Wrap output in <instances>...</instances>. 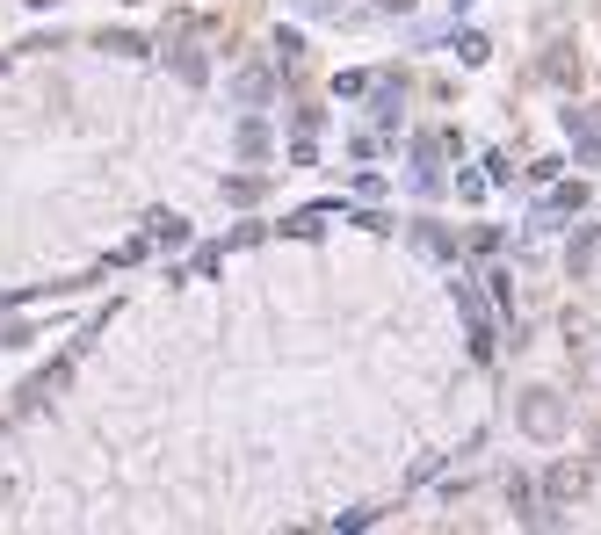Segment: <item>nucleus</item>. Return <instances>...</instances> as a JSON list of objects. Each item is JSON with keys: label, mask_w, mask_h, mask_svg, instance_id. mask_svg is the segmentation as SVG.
<instances>
[{"label": "nucleus", "mask_w": 601, "mask_h": 535, "mask_svg": "<svg viewBox=\"0 0 601 535\" xmlns=\"http://www.w3.org/2000/svg\"><path fill=\"white\" fill-rule=\"evenodd\" d=\"M334 94H348V102H355V94H370V80H363V73H334Z\"/></svg>", "instance_id": "dca6fc26"}, {"label": "nucleus", "mask_w": 601, "mask_h": 535, "mask_svg": "<svg viewBox=\"0 0 601 535\" xmlns=\"http://www.w3.org/2000/svg\"><path fill=\"white\" fill-rule=\"evenodd\" d=\"M370 521H377V507H355V514H341V521H334V528H326V535H363Z\"/></svg>", "instance_id": "ddd939ff"}, {"label": "nucleus", "mask_w": 601, "mask_h": 535, "mask_svg": "<svg viewBox=\"0 0 601 535\" xmlns=\"http://www.w3.org/2000/svg\"><path fill=\"white\" fill-rule=\"evenodd\" d=\"M145 239H167V246H174V239H189V225H182V217H167V210H160L153 225H145Z\"/></svg>", "instance_id": "9b49d317"}, {"label": "nucleus", "mask_w": 601, "mask_h": 535, "mask_svg": "<svg viewBox=\"0 0 601 535\" xmlns=\"http://www.w3.org/2000/svg\"><path fill=\"white\" fill-rule=\"evenodd\" d=\"M102 51H116V58H138V51H145V37H131V29H109V37H102Z\"/></svg>", "instance_id": "f8f14e48"}, {"label": "nucleus", "mask_w": 601, "mask_h": 535, "mask_svg": "<svg viewBox=\"0 0 601 535\" xmlns=\"http://www.w3.org/2000/svg\"><path fill=\"white\" fill-rule=\"evenodd\" d=\"M457 196H471V203L486 196V167H464V174H457Z\"/></svg>", "instance_id": "4468645a"}, {"label": "nucleus", "mask_w": 601, "mask_h": 535, "mask_svg": "<svg viewBox=\"0 0 601 535\" xmlns=\"http://www.w3.org/2000/svg\"><path fill=\"white\" fill-rule=\"evenodd\" d=\"M319 225H326V210H319V203H312V210H290V217H283V232H290V239H312Z\"/></svg>", "instance_id": "0eeeda50"}, {"label": "nucleus", "mask_w": 601, "mask_h": 535, "mask_svg": "<svg viewBox=\"0 0 601 535\" xmlns=\"http://www.w3.org/2000/svg\"><path fill=\"white\" fill-rule=\"evenodd\" d=\"M413 188H420V196H435V188H442V174H435V145H428V138L413 145Z\"/></svg>", "instance_id": "7ed1b4c3"}, {"label": "nucleus", "mask_w": 601, "mask_h": 535, "mask_svg": "<svg viewBox=\"0 0 601 535\" xmlns=\"http://www.w3.org/2000/svg\"><path fill=\"white\" fill-rule=\"evenodd\" d=\"M319 8H334V0H319Z\"/></svg>", "instance_id": "a211bd4d"}, {"label": "nucleus", "mask_w": 601, "mask_h": 535, "mask_svg": "<svg viewBox=\"0 0 601 535\" xmlns=\"http://www.w3.org/2000/svg\"><path fill=\"white\" fill-rule=\"evenodd\" d=\"M413 239H420V254H428V261H449V254H457L449 232H435V225H413Z\"/></svg>", "instance_id": "423d86ee"}, {"label": "nucleus", "mask_w": 601, "mask_h": 535, "mask_svg": "<svg viewBox=\"0 0 601 535\" xmlns=\"http://www.w3.org/2000/svg\"><path fill=\"white\" fill-rule=\"evenodd\" d=\"M377 8H384V15H406V8H413V0H377Z\"/></svg>", "instance_id": "f3484780"}, {"label": "nucleus", "mask_w": 601, "mask_h": 535, "mask_svg": "<svg viewBox=\"0 0 601 535\" xmlns=\"http://www.w3.org/2000/svg\"><path fill=\"white\" fill-rule=\"evenodd\" d=\"M261 188H268V181H254V174H232V181H225V196H232L239 210H247V203L261 196Z\"/></svg>", "instance_id": "6e6552de"}, {"label": "nucleus", "mask_w": 601, "mask_h": 535, "mask_svg": "<svg viewBox=\"0 0 601 535\" xmlns=\"http://www.w3.org/2000/svg\"><path fill=\"white\" fill-rule=\"evenodd\" d=\"M515 413H522V427L536 434V442H551V434L565 427V398L536 384V391H522V405H515Z\"/></svg>", "instance_id": "f257e3e1"}, {"label": "nucleus", "mask_w": 601, "mask_h": 535, "mask_svg": "<svg viewBox=\"0 0 601 535\" xmlns=\"http://www.w3.org/2000/svg\"><path fill=\"white\" fill-rule=\"evenodd\" d=\"M551 210H558V217H573V210H587V188H580V181H565V188H558V196H551Z\"/></svg>", "instance_id": "9d476101"}, {"label": "nucleus", "mask_w": 601, "mask_h": 535, "mask_svg": "<svg viewBox=\"0 0 601 535\" xmlns=\"http://www.w3.org/2000/svg\"><path fill=\"white\" fill-rule=\"evenodd\" d=\"M486 51H493V44L478 37V29H464V37H457V58H464V66H486Z\"/></svg>", "instance_id": "1a4fd4ad"}, {"label": "nucleus", "mask_w": 601, "mask_h": 535, "mask_svg": "<svg viewBox=\"0 0 601 535\" xmlns=\"http://www.w3.org/2000/svg\"><path fill=\"white\" fill-rule=\"evenodd\" d=\"M399 109H406V87L399 80H384V94L370 102V131L384 138V131H399Z\"/></svg>", "instance_id": "f03ea898"}, {"label": "nucleus", "mask_w": 601, "mask_h": 535, "mask_svg": "<svg viewBox=\"0 0 601 535\" xmlns=\"http://www.w3.org/2000/svg\"><path fill=\"white\" fill-rule=\"evenodd\" d=\"M544 485H551L558 499H580V492H587V470H580V463H558V470H551Z\"/></svg>", "instance_id": "20e7f679"}, {"label": "nucleus", "mask_w": 601, "mask_h": 535, "mask_svg": "<svg viewBox=\"0 0 601 535\" xmlns=\"http://www.w3.org/2000/svg\"><path fill=\"white\" fill-rule=\"evenodd\" d=\"M565 261H573V268H587V261H594V232H587V225L573 232V254H565Z\"/></svg>", "instance_id": "2eb2a0df"}, {"label": "nucleus", "mask_w": 601, "mask_h": 535, "mask_svg": "<svg viewBox=\"0 0 601 535\" xmlns=\"http://www.w3.org/2000/svg\"><path fill=\"white\" fill-rule=\"evenodd\" d=\"M261 152H268V123H239V160H261Z\"/></svg>", "instance_id": "39448f33"}]
</instances>
